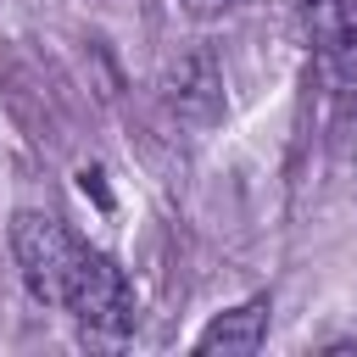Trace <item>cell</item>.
Wrapping results in <instances>:
<instances>
[{
	"mask_svg": "<svg viewBox=\"0 0 357 357\" xmlns=\"http://www.w3.org/2000/svg\"><path fill=\"white\" fill-rule=\"evenodd\" d=\"M61 312H73L84 329H100V335H128L139 324L123 268L95 245H78V257H73L67 284H61Z\"/></svg>",
	"mask_w": 357,
	"mask_h": 357,
	"instance_id": "cell-1",
	"label": "cell"
},
{
	"mask_svg": "<svg viewBox=\"0 0 357 357\" xmlns=\"http://www.w3.org/2000/svg\"><path fill=\"white\" fill-rule=\"evenodd\" d=\"M78 234L56 218V212H17L11 218V257H17V273L28 284L33 301L45 307H61V284H67V268L78 257Z\"/></svg>",
	"mask_w": 357,
	"mask_h": 357,
	"instance_id": "cell-2",
	"label": "cell"
},
{
	"mask_svg": "<svg viewBox=\"0 0 357 357\" xmlns=\"http://www.w3.org/2000/svg\"><path fill=\"white\" fill-rule=\"evenodd\" d=\"M162 106L178 128L190 134H206L218 117H223V73H218V56L212 50H178L167 67H162Z\"/></svg>",
	"mask_w": 357,
	"mask_h": 357,
	"instance_id": "cell-3",
	"label": "cell"
},
{
	"mask_svg": "<svg viewBox=\"0 0 357 357\" xmlns=\"http://www.w3.org/2000/svg\"><path fill=\"white\" fill-rule=\"evenodd\" d=\"M312 50L335 78H357V0H307Z\"/></svg>",
	"mask_w": 357,
	"mask_h": 357,
	"instance_id": "cell-4",
	"label": "cell"
},
{
	"mask_svg": "<svg viewBox=\"0 0 357 357\" xmlns=\"http://www.w3.org/2000/svg\"><path fill=\"white\" fill-rule=\"evenodd\" d=\"M262 335H268V296H251V301L218 312L195 335V351H257Z\"/></svg>",
	"mask_w": 357,
	"mask_h": 357,
	"instance_id": "cell-5",
	"label": "cell"
},
{
	"mask_svg": "<svg viewBox=\"0 0 357 357\" xmlns=\"http://www.w3.org/2000/svg\"><path fill=\"white\" fill-rule=\"evenodd\" d=\"M190 17H223V11H234L240 0H178Z\"/></svg>",
	"mask_w": 357,
	"mask_h": 357,
	"instance_id": "cell-6",
	"label": "cell"
}]
</instances>
